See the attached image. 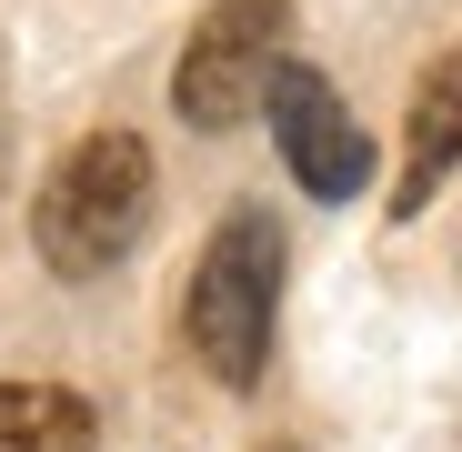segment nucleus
Returning <instances> with one entry per match:
<instances>
[{
    "label": "nucleus",
    "mask_w": 462,
    "mask_h": 452,
    "mask_svg": "<svg viewBox=\"0 0 462 452\" xmlns=\"http://www.w3.org/2000/svg\"><path fill=\"white\" fill-rule=\"evenodd\" d=\"M141 221H151V151L131 131H91L51 161V181L31 201V242L60 281H91L141 242Z\"/></svg>",
    "instance_id": "f257e3e1"
},
{
    "label": "nucleus",
    "mask_w": 462,
    "mask_h": 452,
    "mask_svg": "<svg viewBox=\"0 0 462 452\" xmlns=\"http://www.w3.org/2000/svg\"><path fill=\"white\" fill-rule=\"evenodd\" d=\"M272 322H282V232H272V211H231L201 252V272H191L181 332H191L211 383L252 392L262 362H272Z\"/></svg>",
    "instance_id": "f03ea898"
},
{
    "label": "nucleus",
    "mask_w": 462,
    "mask_h": 452,
    "mask_svg": "<svg viewBox=\"0 0 462 452\" xmlns=\"http://www.w3.org/2000/svg\"><path fill=\"white\" fill-rule=\"evenodd\" d=\"M282 31H291V0H211L191 51H181V70H171L181 121L191 131H231L262 101V81L282 70Z\"/></svg>",
    "instance_id": "7ed1b4c3"
},
{
    "label": "nucleus",
    "mask_w": 462,
    "mask_h": 452,
    "mask_svg": "<svg viewBox=\"0 0 462 452\" xmlns=\"http://www.w3.org/2000/svg\"><path fill=\"white\" fill-rule=\"evenodd\" d=\"M262 111H272V141H282L291 181L312 191V201H352L372 181V141L352 131V111H342V91L322 81V70L282 60L272 81H262Z\"/></svg>",
    "instance_id": "20e7f679"
},
{
    "label": "nucleus",
    "mask_w": 462,
    "mask_h": 452,
    "mask_svg": "<svg viewBox=\"0 0 462 452\" xmlns=\"http://www.w3.org/2000/svg\"><path fill=\"white\" fill-rule=\"evenodd\" d=\"M462 161V51H442L422 70V91H412V121H402V191L393 211H422Z\"/></svg>",
    "instance_id": "39448f33"
},
{
    "label": "nucleus",
    "mask_w": 462,
    "mask_h": 452,
    "mask_svg": "<svg viewBox=\"0 0 462 452\" xmlns=\"http://www.w3.org/2000/svg\"><path fill=\"white\" fill-rule=\"evenodd\" d=\"M0 452H91V402L60 383H0Z\"/></svg>",
    "instance_id": "423d86ee"
}]
</instances>
